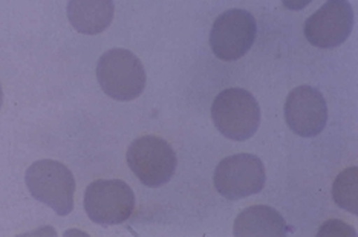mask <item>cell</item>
Masks as SVG:
<instances>
[{"label":"cell","instance_id":"12","mask_svg":"<svg viewBox=\"0 0 358 237\" xmlns=\"http://www.w3.org/2000/svg\"><path fill=\"white\" fill-rule=\"evenodd\" d=\"M332 199L349 213L358 215V167L341 171L332 184Z\"/></svg>","mask_w":358,"mask_h":237},{"label":"cell","instance_id":"1","mask_svg":"<svg viewBox=\"0 0 358 237\" xmlns=\"http://www.w3.org/2000/svg\"><path fill=\"white\" fill-rule=\"evenodd\" d=\"M211 117L216 129L233 141H247L260 126V108L256 98L245 89L230 87L219 94Z\"/></svg>","mask_w":358,"mask_h":237},{"label":"cell","instance_id":"6","mask_svg":"<svg viewBox=\"0 0 358 237\" xmlns=\"http://www.w3.org/2000/svg\"><path fill=\"white\" fill-rule=\"evenodd\" d=\"M265 167L256 155L238 153L219 162L215 170L216 190L229 201H239L262 192Z\"/></svg>","mask_w":358,"mask_h":237},{"label":"cell","instance_id":"5","mask_svg":"<svg viewBox=\"0 0 358 237\" xmlns=\"http://www.w3.org/2000/svg\"><path fill=\"white\" fill-rule=\"evenodd\" d=\"M85 210L89 219L100 225H118L132 216L135 194L120 179H99L85 193Z\"/></svg>","mask_w":358,"mask_h":237},{"label":"cell","instance_id":"4","mask_svg":"<svg viewBox=\"0 0 358 237\" xmlns=\"http://www.w3.org/2000/svg\"><path fill=\"white\" fill-rule=\"evenodd\" d=\"M126 158L134 175L150 189L167 184L178 166L172 145L155 135L136 138L127 149Z\"/></svg>","mask_w":358,"mask_h":237},{"label":"cell","instance_id":"13","mask_svg":"<svg viewBox=\"0 0 358 237\" xmlns=\"http://www.w3.org/2000/svg\"><path fill=\"white\" fill-rule=\"evenodd\" d=\"M319 236H357V233L354 228L340 220H329L320 228Z\"/></svg>","mask_w":358,"mask_h":237},{"label":"cell","instance_id":"9","mask_svg":"<svg viewBox=\"0 0 358 237\" xmlns=\"http://www.w3.org/2000/svg\"><path fill=\"white\" fill-rule=\"evenodd\" d=\"M285 120L296 135L313 138L328 122V106L319 89L299 86L291 91L285 103Z\"/></svg>","mask_w":358,"mask_h":237},{"label":"cell","instance_id":"10","mask_svg":"<svg viewBox=\"0 0 358 237\" xmlns=\"http://www.w3.org/2000/svg\"><path fill=\"white\" fill-rule=\"evenodd\" d=\"M289 227L278 210L266 206H255L236 217L233 234L236 237H283Z\"/></svg>","mask_w":358,"mask_h":237},{"label":"cell","instance_id":"14","mask_svg":"<svg viewBox=\"0 0 358 237\" xmlns=\"http://www.w3.org/2000/svg\"><path fill=\"white\" fill-rule=\"evenodd\" d=\"M311 2H313V0H282V3L285 5V8H288V10H291V11L303 10V8L308 6Z\"/></svg>","mask_w":358,"mask_h":237},{"label":"cell","instance_id":"7","mask_svg":"<svg viewBox=\"0 0 358 237\" xmlns=\"http://www.w3.org/2000/svg\"><path fill=\"white\" fill-rule=\"evenodd\" d=\"M257 34V23L253 14L245 10H229L222 13L210 32V46L213 54L224 62L242 59Z\"/></svg>","mask_w":358,"mask_h":237},{"label":"cell","instance_id":"3","mask_svg":"<svg viewBox=\"0 0 358 237\" xmlns=\"http://www.w3.org/2000/svg\"><path fill=\"white\" fill-rule=\"evenodd\" d=\"M32 198L52 208L59 216H68L74 208L76 179L59 161L42 159L32 164L25 175Z\"/></svg>","mask_w":358,"mask_h":237},{"label":"cell","instance_id":"8","mask_svg":"<svg viewBox=\"0 0 358 237\" xmlns=\"http://www.w3.org/2000/svg\"><path fill=\"white\" fill-rule=\"evenodd\" d=\"M354 11L348 0H327L319 11L305 22V37L322 49L337 48L351 34Z\"/></svg>","mask_w":358,"mask_h":237},{"label":"cell","instance_id":"2","mask_svg":"<svg viewBox=\"0 0 358 237\" xmlns=\"http://www.w3.org/2000/svg\"><path fill=\"white\" fill-rule=\"evenodd\" d=\"M96 78L106 95L118 101H132L145 87V71L140 59L115 48L104 52L96 64Z\"/></svg>","mask_w":358,"mask_h":237},{"label":"cell","instance_id":"15","mask_svg":"<svg viewBox=\"0 0 358 237\" xmlns=\"http://www.w3.org/2000/svg\"><path fill=\"white\" fill-rule=\"evenodd\" d=\"M2 103H3V91H2V86H0V108H2Z\"/></svg>","mask_w":358,"mask_h":237},{"label":"cell","instance_id":"11","mask_svg":"<svg viewBox=\"0 0 358 237\" xmlns=\"http://www.w3.org/2000/svg\"><path fill=\"white\" fill-rule=\"evenodd\" d=\"M113 0H69L68 19L81 34L95 36L110 27Z\"/></svg>","mask_w":358,"mask_h":237}]
</instances>
